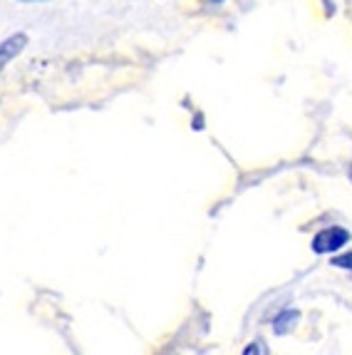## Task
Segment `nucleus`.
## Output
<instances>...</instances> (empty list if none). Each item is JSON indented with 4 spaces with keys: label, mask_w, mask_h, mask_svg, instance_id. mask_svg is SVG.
<instances>
[{
    "label": "nucleus",
    "mask_w": 352,
    "mask_h": 355,
    "mask_svg": "<svg viewBox=\"0 0 352 355\" xmlns=\"http://www.w3.org/2000/svg\"><path fill=\"white\" fill-rule=\"evenodd\" d=\"M206 3H211V6H218V3H226V0H206Z\"/></svg>",
    "instance_id": "6"
},
{
    "label": "nucleus",
    "mask_w": 352,
    "mask_h": 355,
    "mask_svg": "<svg viewBox=\"0 0 352 355\" xmlns=\"http://www.w3.org/2000/svg\"><path fill=\"white\" fill-rule=\"evenodd\" d=\"M350 241H352L350 229H345V226H340V224H333L317 231L310 241V249H313V254H317V256H333L345 249Z\"/></svg>",
    "instance_id": "1"
},
{
    "label": "nucleus",
    "mask_w": 352,
    "mask_h": 355,
    "mask_svg": "<svg viewBox=\"0 0 352 355\" xmlns=\"http://www.w3.org/2000/svg\"><path fill=\"white\" fill-rule=\"evenodd\" d=\"M350 179H352V169H350Z\"/></svg>",
    "instance_id": "8"
},
{
    "label": "nucleus",
    "mask_w": 352,
    "mask_h": 355,
    "mask_svg": "<svg viewBox=\"0 0 352 355\" xmlns=\"http://www.w3.org/2000/svg\"><path fill=\"white\" fill-rule=\"evenodd\" d=\"M25 48H28V35L25 33H12L10 37L0 42V70H6Z\"/></svg>",
    "instance_id": "2"
},
{
    "label": "nucleus",
    "mask_w": 352,
    "mask_h": 355,
    "mask_svg": "<svg viewBox=\"0 0 352 355\" xmlns=\"http://www.w3.org/2000/svg\"><path fill=\"white\" fill-rule=\"evenodd\" d=\"M330 266L352 273V251H337V254H333V259H330Z\"/></svg>",
    "instance_id": "4"
},
{
    "label": "nucleus",
    "mask_w": 352,
    "mask_h": 355,
    "mask_svg": "<svg viewBox=\"0 0 352 355\" xmlns=\"http://www.w3.org/2000/svg\"><path fill=\"white\" fill-rule=\"evenodd\" d=\"M20 3H47V0H20Z\"/></svg>",
    "instance_id": "7"
},
{
    "label": "nucleus",
    "mask_w": 352,
    "mask_h": 355,
    "mask_svg": "<svg viewBox=\"0 0 352 355\" xmlns=\"http://www.w3.org/2000/svg\"><path fill=\"white\" fill-rule=\"evenodd\" d=\"M298 320H300V311H295V308H281L276 313V318H273V333L276 336H285V333H290L298 326Z\"/></svg>",
    "instance_id": "3"
},
{
    "label": "nucleus",
    "mask_w": 352,
    "mask_h": 355,
    "mask_svg": "<svg viewBox=\"0 0 352 355\" xmlns=\"http://www.w3.org/2000/svg\"><path fill=\"white\" fill-rule=\"evenodd\" d=\"M268 348H263V343H248L243 348V355H253V353H265Z\"/></svg>",
    "instance_id": "5"
}]
</instances>
